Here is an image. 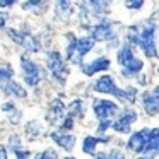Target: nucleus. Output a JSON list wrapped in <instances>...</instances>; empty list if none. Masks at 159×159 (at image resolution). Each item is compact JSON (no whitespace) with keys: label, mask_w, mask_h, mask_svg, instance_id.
<instances>
[{"label":"nucleus","mask_w":159,"mask_h":159,"mask_svg":"<svg viewBox=\"0 0 159 159\" xmlns=\"http://www.w3.org/2000/svg\"><path fill=\"white\" fill-rule=\"evenodd\" d=\"M94 91L104 93V94H113L115 98H120L121 101H128V103H134L135 96H137V89H135V87L120 89V87L115 84V79L111 75H103L99 80H96V82H94Z\"/></svg>","instance_id":"f257e3e1"},{"label":"nucleus","mask_w":159,"mask_h":159,"mask_svg":"<svg viewBox=\"0 0 159 159\" xmlns=\"http://www.w3.org/2000/svg\"><path fill=\"white\" fill-rule=\"evenodd\" d=\"M118 63L123 67L121 74H123L125 77L135 75V74H139L142 70V67H144V63H142L139 58H135V57H134L132 48L128 45H123V46H121V50L118 52Z\"/></svg>","instance_id":"f03ea898"},{"label":"nucleus","mask_w":159,"mask_h":159,"mask_svg":"<svg viewBox=\"0 0 159 159\" xmlns=\"http://www.w3.org/2000/svg\"><path fill=\"white\" fill-rule=\"evenodd\" d=\"M94 46V38H80L75 39L70 36V45L67 48V58L72 63H80L87 52Z\"/></svg>","instance_id":"7ed1b4c3"},{"label":"nucleus","mask_w":159,"mask_h":159,"mask_svg":"<svg viewBox=\"0 0 159 159\" xmlns=\"http://www.w3.org/2000/svg\"><path fill=\"white\" fill-rule=\"evenodd\" d=\"M156 24L154 26H147L145 29L139 31V39L137 45L142 48V52L145 53V57L149 58H156L157 57V50H156Z\"/></svg>","instance_id":"20e7f679"},{"label":"nucleus","mask_w":159,"mask_h":159,"mask_svg":"<svg viewBox=\"0 0 159 159\" xmlns=\"http://www.w3.org/2000/svg\"><path fill=\"white\" fill-rule=\"evenodd\" d=\"M48 69L52 70L53 77H55L60 84H65L67 67H65V63H63V60H62V57H60L58 52H50L48 53Z\"/></svg>","instance_id":"39448f33"},{"label":"nucleus","mask_w":159,"mask_h":159,"mask_svg":"<svg viewBox=\"0 0 159 159\" xmlns=\"http://www.w3.org/2000/svg\"><path fill=\"white\" fill-rule=\"evenodd\" d=\"M21 67H22V77H24L26 84H29V86L34 87L36 84L41 80V77H43L39 67L36 65L34 62H31L29 58H26V57H22V58H21Z\"/></svg>","instance_id":"423d86ee"},{"label":"nucleus","mask_w":159,"mask_h":159,"mask_svg":"<svg viewBox=\"0 0 159 159\" xmlns=\"http://www.w3.org/2000/svg\"><path fill=\"white\" fill-rule=\"evenodd\" d=\"M94 111H96V116L101 121H111V118L118 113V106L113 101L98 99V101H94Z\"/></svg>","instance_id":"0eeeda50"},{"label":"nucleus","mask_w":159,"mask_h":159,"mask_svg":"<svg viewBox=\"0 0 159 159\" xmlns=\"http://www.w3.org/2000/svg\"><path fill=\"white\" fill-rule=\"evenodd\" d=\"M9 36L14 39L17 45L24 46L26 50L29 52H39V43L33 38L29 33H24V31H16V29H9Z\"/></svg>","instance_id":"6e6552de"},{"label":"nucleus","mask_w":159,"mask_h":159,"mask_svg":"<svg viewBox=\"0 0 159 159\" xmlns=\"http://www.w3.org/2000/svg\"><path fill=\"white\" fill-rule=\"evenodd\" d=\"M142 106L147 111V115H157L159 113V86L152 91L142 94Z\"/></svg>","instance_id":"1a4fd4ad"},{"label":"nucleus","mask_w":159,"mask_h":159,"mask_svg":"<svg viewBox=\"0 0 159 159\" xmlns=\"http://www.w3.org/2000/svg\"><path fill=\"white\" fill-rule=\"evenodd\" d=\"M147 130L149 128H142L140 132H135L127 142V147L132 152H137V154H144L145 149V140H147Z\"/></svg>","instance_id":"9d476101"},{"label":"nucleus","mask_w":159,"mask_h":159,"mask_svg":"<svg viewBox=\"0 0 159 159\" xmlns=\"http://www.w3.org/2000/svg\"><path fill=\"white\" fill-rule=\"evenodd\" d=\"M135 120H137L135 111L127 110V111H123V113H121V116L118 118V120L115 121L111 127H113L116 132H120V134H127V132H130V127H132V123H134Z\"/></svg>","instance_id":"9b49d317"},{"label":"nucleus","mask_w":159,"mask_h":159,"mask_svg":"<svg viewBox=\"0 0 159 159\" xmlns=\"http://www.w3.org/2000/svg\"><path fill=\"white\" fill-rule=\"evenodd\" d=\"M144 154L152 157L159 154V128H149L147 130V140H145Z\"/></svg>","instance_id":"f8f14e48"},{"label":"nucleus","mask_w":159,"mask_h":159,"mask_svg":"<svg viewBox=\"0 0 159 159\" xmlns=\"http://www.w3.org/2000/svg\"><path fill=\"white\" fill-rule=\"evenodd\" d=\"M91 38H94L96 41H111V39H115L113 26L108 21L101 22L96 28H93V36H91Z\"/></svg>","instance_id":"ddd939ff"},{"label":"nucleus","mask_w":159,"mask_h":159,"mask_svg":"<svg viewBox=\"0 0 159 159\" xmlns=\"http://www.w3.org/2000/svg\"><path fill=\"white\" fill-rule=\"evenodd\" d=\"M63 115H65V106H63L62 99H55L52 103V106H50V111H48V115H46V120H48L50 123H58V121L63 118Z\"/></svg>","instance_id":"4468645a"},{"label":"nucleus","mask_w":159,"mask_h":159,"mask_svg":"<svg viewBox=\"0 0 159 159\" xmlns=\"http://www.w3.org/2000/svg\"><path fill=\"white\" fill-rule=\"evenodd\" d=\"M108 67H110V60H108L106 57H99V58H96L94 62H91L89 65H84V74H86V75H93V74H96V72L108 70Z\"/></svg>","instance_id":"2eb2a0df"},{"label":"nucleus","mask_w":159,"mask_h":159,"mask_svg":"<svg viewBox=\"0 0 159 159\" xmlns=\"http://www.w3.org/2000/svg\"><path fill=\"white\" fill-rule=\"evenodd\" d=\"M0 87H2L7 94H12V96H17V98H26V91L22 89L17 82H14L12 79H7V80H4V82H0Z\"/></svg>","instance_id":"dca6fc26"},{"label":"nucleus","mask_w":159,"mask_h":159,"mask_svg":"<svg viewBox=\"0 0 159 159\" xmlns=\"http://www.w3.org/2000/svg\"><path fill=\"white\" fill-rule=\"evenodd\" d=\"M52 139L60 145V147L65 149V151H72L74 145H75V137H74V135H65V134H57V132H53Z\"/></svg>","instance_id":"f3484780"},{"label":"nucleus","mask_w":159,"mask_h":159,"mask_svg":"<svg viewBox=\"0 0 159 159\" xmlns=\"http://www.w3.org/2000/svg\"><path fill=\"white\" fill-rule=\"evenodd\" d=\"M46 0H28L26 4H22L24 11H31L34 14H43L46 11Z\"/></svg>","instance_id":"a211bd4d"},{"label":"nucleus","mask_w":159,"mask_h":159,"mask_svg":"<svg viewBox=\"0 0 159 159\" xmlns=\"http://www.w3.org/2000/svg\"><path fill=\"white\" fill-rule=\"evenodd\" d=\"M99 142H108V139H99V137H86L82 144V151L86 154H94L96 152V145Z\"/></svg>","instance_id":"6ab92c4d"},{"label":"nucleus","mask_w":159,"mask_h":159,"mask_svg":"<svg viewBox=\"0 0 159 159\" xmlns=\"http://www.w3.org/2000/svg\"><path fill=\"white\" fill-rule=\"evenodd\" d=\"M2 110H4L5 115L11 118L12 123H19V120H21V111H17V108L14 106V103H4Z\"/></svg>","instance_id":"aec40b11"},{"label":"nucleus","mask_w":159,"mask_h":159,"mask_svg":"<svg viewBox=\"0 0 159 159\" xmlns=\"http://www.w3.org/2000/svg\"><path fill=\"white\" fill-rule=\"evenodd\" d=\"M82 111H84V104H82V101L80 99H75V101H72V104L69 106V116H72V118H77V116H82Z\"/></svg>","instance_id":"412c9836"},{"label":"nucleus","mask_w":159,"mask_h":159,"mask_svg":"<svg viewBox=\"0 0 159 159\" xmlns=\"http://www.w3.org/2000/svg\"><path fill=\"white\" fill-rule=\"evenodd\" d=\"M111 2H113V0H91V5H93L96 14H103V12L108 11Z\"/></svg>","instance_id":"4be33fe9"},{"label":"nucleus","mask_w":159,"mask_h":159,"mask_svg":"<svg viewBox=\"0 0 159 159\" xmlns=\"http://www.w3.org/2000/svg\"><path fill=\"white\" fill-rule=\"evenodd\" d=\"M39 123H36V121H31L29 123V127H28V134L31 135V137H34V135H38V134H41V127H38Z\"/></svg>","instance_id":"5701e85b"},{"label":"nucleus","mask_w":159,"mask_h":159,"mask_svg":"<svg viewBox=\"0 0 159 159\" xmlns=\"http://www.w3.org/2000/svg\"><path fill=\"white\" fill-rule=\"evenodd\" d=\"M12 75H14L12 69H0V82H4L7 79H12Z\"/></svg>","instance_id":"b1692460"},{"label":"nucleus","mask_w":159,"mask_h":159,"mask_svg":"<svg viewBox=\"0 0 159 159\" xmlns=\"http://www.w3.org/2000/svg\"><path fill=\"white\" fill-rule=\"evenodd\" d=\"M128 9H140L144 5V0H125Z\"/></svg>","instance_id":"393cba45"},{"label":"nucleus","mask_w":159,"mask_h":159,"mask_svg":"<svg viewBox=\"0 0 159 159\" xmlns=\"http://www.w3.org/2000/svg\"><path fill=\"white\" fill-rule=\"evenodd\" d=\"M36 159H57V152L55 151H45V152H41Z\"/></svg>","instance_id":"a878e982"},{"label":"nucleus","mask_w":159,"mask_h":159,"mask_svg":"<svg viewBox=\"0 0 159 159\" xmlns=\"http://www.w3.org/2000/svg\"><path fill=\"white\" fill-rule=\"evenodd\" d=\"M14 152H16V157H17V159H28L29 157V152L28 151H21V149L14 147Z\"/></svg>","instance_id":"bb28decb"},{"label":"nucleus","mask_w":159,"mask_h":159,"mask_svg":"<svg viewBox=\"0 0 159 159\" xmlns=\"http://www.w3.org/2000/svg\"><path fill=\"white\" fill-rule=\"evenodd\" d=\"M58 7L63 11H69L70 9V0H58Z\"/></svg>","instance_id":"cd10ccee"},{"label":"nucleus","mask_w":159,"mask_h":159,"mask_svg":"<svg viewBox=\"0 0 159 159\" xmlns=\"http://www.w3.org/2000/svg\"><path fill=\"white\" fill-rule=\"evenodd\" d=\"M108 159H125V156L121 154V152H118V151H113L110 156H108Z\"/></svg>","instance_id":"c85d7f7f"},{"label":"nucleus","mask_w":159,"mask_h":159,"mask_svg":"<svg viewBox=\"0 0 159 159\" xmlns=\"http://www.w3.org/2000/svg\"><path fill=\"white\" fill-rule=\"evenodd\" d=\"M16 0H0V7H11V5H14Z\"/></svg>","instance_id":"c756f323"},{"label":"nucleus","mask_w":159,"mask_h":159,"mask_svg":"<svg viewBox=\"0 0 159 159\" xmlns=\"http://www.w3.org/2000/svg\"><path fill=\"white\" fill-rule=\"evenodd\" d=\"M0 159H7V151L4 145H0Z\"/></svg>","instance_id":"7c9ffc66"},{"label":"nucleus","mask_w":159,"mask_h":159,"mask_svg":"<svg viewBox=\"0 0 159 159\" xmlns=\"http://www.w3.org/2000/svg\"><path fill=\"white\" fill-rule=\"evenodd\" d=\"M5 21H7V14H0V28H4Z\"/></svg>","instance_id":"2f4dec72"},{"label":"nucleus","mask_w":159,"mask_h":159,"mask_svg":"<svg viewBox=\"0 0 159 159\" xmlns=\"http://www.w3.org/2000/svg\"><path fill=\"white\" fill-rule=\"evenodd\" d=\"M96 159H106V156H104V154H99V156H98Z\"/></svg>","instance_id":"473e14b6"},{"label":"nucleus","mask_w":159,"mask_h":159,"mask_svg":"<svg viewBox=\"0 0 159 159\" xmlns=\"http://www.w3.org/2000/svg\"><path fill=\"white\" fill-rule=\"evenodd\" d=\"M65 159H75V157H65Z\"/></svg>","instance_id":"72a5a7b5"}]
</instances>
